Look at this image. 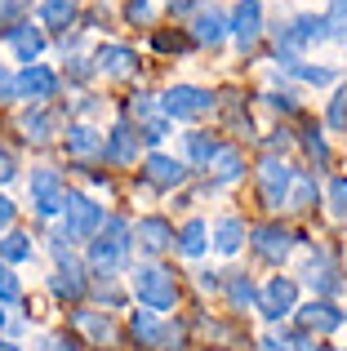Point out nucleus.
Listing matches in <instances>:
<instances>
[{
	"instance_id": "3",
	"label": "nucleus",
	"mask_w": 347,
	"mask_h": 351,
	"mask_svg": "<svg viewBox=\"0 0 347 351\" xmlns=\"http://www.w3.org/2000/svg\"><path fill=\"white\" fill-rule=\"evenodd\" d=\"M103 223H107L103 200L80 191V187H67V200H62V214H58V232L67 236V245L71 249L89 245V240L103 232Z\"/></svg>"
},
{
	"instance_id": "53",
	"label": "nucleus",
	"mask_w": 347,
	"mask_h": 351,
	"mask_svg": "<svg viewBox=\"0 0 347 351\" xmlns=\"http://www.w3.org/2000/svg\"><path fill=\"white\" fill-rule=\"evenodd\" d=\"M0 351H27L23 343H14V338H5V334H0Z\"/></svg>"
},
{
	"instance_id": "48",
	"label": "nucleus",
	"mask_w": 347,
	"mask_h": 351,
	"mask_svg": "<svg viewBox=\"0 0 347 351\" xmlns=\"http://www.w3.org/2000/svg\"><path fill=\"white\" fill-rule=\"evenodd\" d=\"M125 18H130V23H152V0H130V5H125Z\"/></svg>"
},
{
	"instance_id": "29",
	"label": "nucleus",
	"mask_w": 347,
	"mask_h": 351,
	"mask_svg": "<svg viewBox=\"0 0 347 351\" xmlns=\"http://www.w3.org/2000/svg\"><path fill=\"white\" fill-rule=\"evenodd\" d=\"M0 263H9V267L36 263V240H32V232H23V227H9V232L0 236Z\"/></svg>"
},
{
	"instance_id": "47",
	"label": "nucleus",
	"mask_w": 347,
	"mask_h": 351,
	"mask_svg": "<svg viewBox=\"0 0 347 351\" xmlns=\"http://www.w3.org/2000/svg\"><path fill=\"white\" fill-rule=\"evenodd\" d=\"M23 14H27V0H0V27L23 23Z\"/></svg>"
},
{
	"instance_id": "46",
	"label": "nucleus",
	"mask_w": 347,
	"mask_h": 351,
	"mask_svg": "<svg viewBox=\"0 0 347 351\" xmlns=\"http://www.w3.org/2000/svg\"><path fill=\"white\" fill-rule=\"evenodd\" d=\"M9 103H18V71L0 67V107H9Z\"/></svg>"
},
{
	"instance_id": "2",
	"label": "nucleus",
	"mask_w": 347,
	"mask_h": 351,
	"mask_svg": "<svg viewBox=\"0 0 347 351\" xmlns=\"http://www.w3.org/2000/svg\"><path fill=\"white\" fill-rule=\"evenodd\" d=\"M130 298L139 307L156 311V316H169L182 298V285H178V271L165 263H147L143 258L139 267H130Z\"/></svg>"
},
{
	"instance_id": "40",
	"label": "nucleus",
	"mask_w": 347,
	"mask_h": 351,
	"mask_svg": "<svg viewBox=\"0 0 347 351\" xmlns=\"http://www.w3.org/2000/svg\"><path fill=\"white\" fill-rule=\"evenodd\" d=\"M0 302H5V307H18V302H23V280L14 276L9 263H0Z\"/></svg>"
},
{
	"instance_id": "28",
	"label": "nucleus",
	"mask_w": 347,
	"mask_h": 351,
	"mask_svg": "<svg viewBox=\"0 0 347 351\" xmlns=\"http://www.w3.org/2000/svg\"><path fill=\"white\" fill-rule=\"evenodd\" d=\"M160 325H165V316L139 307V311H130V320H125V338H130L134 347H143V351H156L160 347Z\"/></svg>"
},
{
	"instance_id": "24",
	"label": "nucleus",
	"mask_w": 347,
	"mask_h": 351,
	"mask_svg": "<svg viewBox=\"0 0 347 351\" xmlns=\"http://www.w3.org/2000/svg\"><path fill=\"white\" fill-rule=\"evenodd\" d=\"M5 45L14 49V58L27 67V62H36L45 53V32H40V27H32V18H23V23L5 27Z\"/></svg>"
},
{
	"instance_id": "11",
	"label": "nucleus",
	"mask_w": 347,
	"mask_h": 351,
	"mask_svg": "<svg viewBox=\"0 0 347 351\" xmlns=\"http://www.w3.org/2000/svg\"><path fill=\"white\" fill-rule=\"evenodd\" d=\"M139 178H143V187H147V191H178V187H187L191 169H187V160H182V156L147 152V156H143Z\"/></svg>"
},
{
	"instance_id": "43",
	"label": "nucleus",
	"mask_w": 347,
	"mask_h": 351,
	"mask_svg": "<svg viewBox=\"0 0 347 351\" xmlns=\"http://www.w3.org/2000/svg\"><path fill=\"white\" fill-rule=\"evenodd\" d=\"M276 338H280V343H285L289 351H316V338L307 334V329H285V325H280V329H276Z\"/></svg>"
},
{
	"instance_id": "51",
	"label": "nucleus",
	"mask_w": 347,
	"mask_h": 351,
	"mask_svg": "<svg viewBox=\"0 0 347 351\" xmlns=\"http://www.w3.org/2000/svg\"><path fill=\"white\" fill-rule=\"evenodd\" d=\"M169 14L187 18V14H196V5H191V0H169Z\"/></svg>"
},
{
	"instance_id": "4",
	"label": "nucleus",
	"mask_w": 347,
	"mask_h": 351,
	"mask_svg": "<svg viewBox=\"0 0 347 351\" xmlns=\"http://www.w3.org/2000/svg\"><path fill=\"white\" fill-rule=\"evenodd\" d=\"M27 200H32V214L40 223H58L62 200H67V173L53 165H36L27 173Z\"/></svg>"
},
{
	"instance_id": "56",
	"label": "nucleus",
	"mask_w": 347,
	"mask_h": 351,
	"mask_svg": "<svg viewBox=\"0 0 347 351\" xmlns=\"http://www.w3.org/2000/svg\"><path fill=\"white\" fill-rule=\"evenodd\" d=\"M205 351H236V347H205Z\"/></svg>"
},
{
	"instance_id": "19",
	"label": "nucleus",
	"mask_w": 347,
	"mask_h": 351,
	"mask_svg": "<svg viewBox=\"0 0 347 351\" xmlns=\"http://www.w3.org/2000/svg\"><path fill=\"white\" fill-rule=\"evenodd\" d=\"M62 147L76 165H89V160H103V129H94L89 120H67L62 129Z\"/></svg>"
},
{
	"instance_id": "13",
	"label": "nucleus",
	"mask_w": 347,
	"mask_h": 351,
	"mask_svg": "<svg viewBox=\"0 0 347 351\" xmlns=\"http://www.w3.org/2000/svg\"><path fill=\"white\" fill-rule=\"evenodd\" d=\"M58 85H62V76L53 67H45V62H27V67L18 71V103L49 107L53 98H58Z\"/></svg>"
},
{
	"instance_id": "34",
	"label": "nucleus",
	"mask_w": 347,
	"mask_h": 351,
	"mask_svg": "<svg viewBox=\"0 0 347 351\" xmlns=\"http://www.w3.org/2000/svg\"><path fill=\"white\" fill-rule=\"evenodd\" d=\"M76 23V0H45L40 5V27H71Z\"/></svg>"
},
{
	"instance_id": "8",
	"label": "nucleus",
	"mask_w": 347,
	"mask_h": 351,
	"mask_svg": "<svg viewBox=\"0 0 347 351\" xmlns=\"http://www.w3.org/2000/svg\"><path fill=\"white\" fill-rule=\"evenodd\" d=\"M89 285H94V276H89L85 258L71 249V254L53 258V271H49V280H45V289H49L58 302H71V307H76V302H85Z\"/></svg>"
},
{
	"instance_id": "33",
	"label": "nucleus",
	"mask_w": 347,
	"mask_h": 351,
	"mask_svg": "<svg viewBox=\"0 0 347 351\" xmlns=\"http://www.w3.org/2000/svg\"><path fill=\"white\" fill-rule=\"evenodd\" d=\"M89 293H94V298L103 302L107 311H121V307H125V298H130V293H125L121 285H116V276H94V285H89Z\"/></svg>"
},
{
	"instance_id": "31",
	"label": "nucleus",
	"mask_w": 347,
	"mask_h": 351,
	"mask_svg": "<svg viewBox=\"0 0 347 351\" xmlns=\"http://www.w3.org/2000/svg\"><path fill=\"white\" fill-rule=\"evenodd\" d=\"M316 173L312 169H298V178H294V187H289V200H285V209L289 214H307V209L316 205Z\"/></svg>"
},
{
	"instance_id": "35",
	"label": "nucleus",
	"mask_w": 347,
	"mask_h": 351,
	"mask_svg": "<svg viewBox=\"0 0 347 351\" xmlns=\"http://www.w3.org/2000/svg\"><path fill=\"white\" fill-rule=\"evenodd\" d=\"M32 351H85V343L71 329H49V334H40L32 343Z\"/></svg>"
},
{
	"instance_id": "16",
	"label": "nucleus",
	"mask_w": 347,
	"mask_h": 351,
	"mask_svg": "<svg viewBox=\"0 0 347 351\" xmlns=\"http://www.w3.org/2000/svg\"><path fill=\"white\" fill-rule=\"evenodd\" d=\"M298 329H307L312 338H330V334H339V329L347 325V311L339 307V302H330V298H312V302H298Z\"/></svg>"
},
{
	"instance_id": "15",
	"label": "nucleus",
	"mask_w": 347,
	"mask_h": 351,
	"mask_svg": "<svg viewBox=\"0 0 347 351\" xmlns=\"http://www.w3.org/2000/svg\"><path fill=\"white\" fill-rule=\"evenodd\" d=\"M139 152H143V138L130 120H116L103 134V160L112 165V169H134V165H139Z\"/></svg>"
},
{
	"instance_id": "38",
	"label": "nucleus",
	"mask_w": 347,
	"mask_h": 351,
	"mask_svg": "<svg viewBox=\"0 0 347 351\" xmlns=\"http://www.w3.org/2000/svg\"><path fill=\"white\" fill-rule=\"evenodd\" d=\"M325 205H330V214L347 223V173H334L330 182H325Z\"/></svg>"
},
{
	"instance_id": "5",
	"label": "nucleus",
	"mask_w": 347,
	"mask_h": 351,
	"mask_svg": "<svg viewBox=\"0 0 347 351\" xmlns=\"http://www.w3.org/2000/svg\"><path fill=\"white\" fill-rule=\"evenodd\" d=\"M298 285L312 289V298H339L343 293V267L334 263V249L330 245H312L303 258V271H298Z\"/></svg>"
},
{
	"instance_id": "23",
	"label": "nucleus",
	"mask_w": 347,
	"mask_h": 351,
	"mask_svg": "<svg viewBox=\"0 0 347 351\" xmlns=\"http://www.w3.org/2000/svg\"><path fill=\"white\" fill-rule=\"evenodd\" d=\"M187 36H191V45H200V49H218V45L227 40V14L223 9H214V5H200L196 14H191V23H187Z\"/></svg>"
},
{
	"instance_id": "49",
	"label": "nucleus",
	"mask_w": 347,
	"mask_h": 351,
	"mask_svg": "<svg viewBox=\"0 0 347 351\" xmlns=\"http://www.w3.org/2000/svg\"><path fill=\"white\" fill-rule=\"evenodd\" d=\"M14 178H18V160H14V152L0 143V182H14Z\"/></svg>"
},
{
	"instance_id": "50",
	"label": "nucleus",
	"mask_w": 347,
	"mask_h": 351,
	"mask_svg": "<svg viewBox=\"0 0 347 351\" xmlns=\"http://www.w3.org/2000/svg\"><path fill=\"white\" fill-rule=\"evenodd\" d=\"M14 218H18V205L5 196V191H0V236H5L9 227H14Z\"/></svg>"
},
{
	"instance_id": "39",
	"label": "nucleus",
	"mask_w": 347,
	"mask_h": 351,
	"mask_svg": "<svg viewBox=\"0 0 347 351\" xmlns=\"http://www.w3.org/2000/svg\"><path fill=\"white\" fill-rule=\"evenodd\" d=\"M263 103H267L276 116H298V112H303V103H298L294 89H267V94H263Z\"/></svg>"
},
{
	"instance_id": "37",
	"label": "nucleus",
	"mask_w": 347,
	"mask_h": 351,
	"mask_svg": "<svg viewBox=\"0 0 347 351\" xmlns=\"http://www.w3.org/2000/svg\"><path fill=\"white\" fill-rule=\"evenodd\" d=\"M325 129H334V134H347V80H339V89H334L330 107H325Z\"/></svg>"
},
{
	"instance_id": "7",
	"label": "nucleus",
	"mask_w": 347,
	"mask_h": 351,
	"mask_svg": "<svg viewBox=\"0 0 347 351\" xmlns=\"http://www.w3.org/2000/svg\"><path fill=\"white\" fill-rule=\"evenodd\" d=\"M67 325H71V334H76L85 347H98V351H103V347H121V338H125V329L116 325L112 311L85 307V302H76V307H71Z\"/></svg>"
},
{
	"instance_id": "27",
	"label": "nucleus",
	"mask_w": 347,
	"mask_h": 351,
	"mask_svg": "<svg viewBox=\"0 0 347 351\" xmlns=\"http://www.w3.org/2000/svg\"><path fill=\"white\" fill-rule=\"evenodd\" d=\"M218 152H223V143H218L214 134H205V129H187L182 134V160H187V169H209V165L218 160Z\"/></svg>"
},
{
	"instance_id": "44",
	"label": "nucleus",
	"mask_w": 347,
	"mask_h": 351,
	"mask_svg": "<svg viewBox=\"0 0 347 351\" xmlns=\"http://www.w3.org/2000/svg\"><path fill=\"white\" fill-rule=\"evenodd\" d=\"M196 289L200 293H223V271H218V267H196Z\"/></svg>"
},
{
	"instance_id": "30",
	"label": "nucleus",
	"mask_w": 347,
	"mask_h": 351,
	"mask_svg": "<svg viewBox=\"0 0 347 351\" xmlns=\"http://www.w3.org/2000/svg\"><path fill=\"white\" fill-rule=\"evenodd\" d=\"M280 76H294V80H303V85H339V71L334 67H321V62H307V58H289V62H280Z\"/></svg>"
},
{
	"instance_id": "55",
	"label": "nucleus",
	"mask_w": 347,
	"mask_h": 351,
	"mask_svg": "<svg viewBox=\"0 0 347 351\" xmlns=\"http://www.w3.org/2000/svg\"><path fill=\"white\" fill-rule=\"evenodd\" d=\"M316 351H347V347H334V343H316Z\"/></svg>"
},
{
	"instance_id": "12",
	"label": "nucleus",
	"mask_w": 347,
	"mask_h": 351,
	"mask_svg": "<svg viewBox=\"0 0 347 351\" xmlns=\"http://www.w3.org/2000/svg\"><path fill=\"white\" fill-rule=\"evenodd\" d=\"M250 249H254V258H259V263L280 267V263H289V258H294L298 236L289 232V227H280V223H263V227H250Z\"/></svg>"
},
{
	"instance_id": "1",
	"label": "nucleus",
	"mask_w": 347,
	"mask_h": 351,
	"mask_svg": "<svg viewBox=\"0 0 347 351\" xmlns=\"http://www.w3.org/2000/svg\"><path fill=\"white\" fill-rule=\"evenodd\" d=\"M134 258V223L125 214H107L103 232L85 245V267L89 276H121Z\"/></svg>"
},
{
	"instance_id": "42",
	"label": "nucleus",
	"mask_w": 347,
	"mask_h": 351,
	"mask_svg": "<svg viewBox=\"0 0 347 351\" xmlns=\"http://www.w3.org/2000/svg\"><path fill=\"white\" fill-rule=\"evenodd\" d=\"M325 23H330V40H347V0H330Z\"/></svg>"
},
{
	"instance_id": "21",
	"label": "nucleus",
	"mask_w": 347,
	"mask_h": 351,
	"mask_svg": "<svg viewBox=\"0 0 347 351\" xmlns=\"http://www.w3.org/2000/svg\"><path fill=\"white\" fill-rule=\"evenodd\" d=\"M94 67H98V76L130 80V76H139V49L107 40V45H98V49H94Z\"/></svg>"
},
{
	"instance_id": "41",
	"label": "nucleus",
	"mask_w": 347,
	"mask_h": 351,
	"mask_svg": "<svg viewBox=\"0 0 347 351\" xmlns=\"http://www.w3.org/2000/svg\"><path fill=\"white\" fill-rule=\"evenodd\" d=\"M294 147H298V134L289 125H276L267 134V156H285V152H294Z\"/></svg>"
},
{
	"instance_id": "26",
	"label": "nucleus",
	"mask_w": 347,
	"mask_h": 351,
	"mask_svg": "<svg viewBox=\"0 0 347 351\" xmlns=\"http://www.w3.org/2000/svg\"><path fill=\"white\" fill-rule=\"evenodd\" d=\"M223 298L236 316H245V311L259 307V280L250 271H223Z\"/></svg>"
},
{
	"instance_id": "36",
	"label": "nucleus",
	"mask_w": 347,
	"mask_h": 351,
	"mask_svg": "<svg viewBox=\"0 0 347 351\" xmlns=\"http://www.w3.org/2000/svg\"><path fill=\"white\" fill-rule=\"evenodd\" d=\"M187 338H191V320H165L156 351H187Z\"/></svg>"
},
{
	"instance_id": "45",
	"label": "nucleus",
	"mask_w": 347,
	"mask_h": 351,
	"mask_svg": "<svg viewBox=\"0 0 347 351\" xmlns=\"http://www.w3.org/2000/svg\"><path fill=\"white\" fill-rule=\"evenodd\" d=\"M98 76V67H94V58H67V80H76V85H85V80H94Z\"/></svg>"
},
{
	"instance_id": "6",
	"label": "nucleus",
	"mask_w": 347,
	"mask_h": 351,
	"mask_svg": "<svg viewBox=\"0 0 347 351\" xmlns=\"http://www.w3.org/2000/svg\"><path fill=\"white\" fill-rule=\"evenodd\" d=\"M294 178H298V169L285 160V156H263V160H259V169H254L259 205H263V209H272V214H276V209H285Z\"/></svg>"
},
{
	"instance_id": "54",
	"label": "nucleus",
	"mask_w": 347,
	"mask_h": 351,
	"mask_svg": "<svg viewBox=\"0 0 347 351\" xmlns=\"http://www.w3.org/2000/svg\"><path fill=\"white\" fill-rule=\"evenodd\" d=\"M5 325H9V307L0 302V334H5Z\"/></svg>"
},
{
	"instance_id": "18",
	"label": "nucleus",
	"mask_w": 347,
	"mask_h": 351,
	"mask_svg": "<svg viewBox=\"0 0 347 351\" xmlns=\"http://www.w3.org/2000/svg\"><path fill=\"white\" fill-rule=\"evenodd\" d=\"M241 178H245V152H241V147H227V143H223L218 160L205 169V182H200V196H214V191H223V187H236Z\"/></svg>"
},
{
	"instance_id": "9",
	"label": "nucleus",
	"mask_w": 347,
	"mask_h": 351,
	"mask_svg": "<svg viewBox=\"0 0 347 351\" xmlns=\"http://www.w3.org/2000/svg\"><path fill=\"white\" fill-rule=\"evenodd\" d=\"M298 289H303L298 276H272L267 285H259V307H254V311H259L267 325L280 329L298 311Z\"/></svg>"
},
{
	"instance_id": "32",
	"label": "nucleus",
	"mask_w": 347,
	"mask_h": 351,
	"mask_svg": "<svg viewBox=\"0 0 347 351\" xmlns=\"http://www.w3.org/2000/svg\"><path fill=\"white\" fill-rule=\"evenodd\" d=\"M298 147H303V152H307V160L316 165V173H321V169H330V160H334V156H330V143H325V134H321L316 125H307L303 134H298Z\"/></svg>"
},
{
	"instance_id": "20",
	"label": "nucleus",
	"mask_w": 347,
	"mask_h": 351,
	"mask_svg": "<svg viewBox=\"0 0 347 351\" xmlns=\"http://www.w3.org/2000/svg\"><path fill=\"white\" fill-rule=\"evenodd\" d=\"M245 245H250V223H245L241 214L214 218V227H209V249H214L218 258H236Z\"/></svg>"
},
{
	"instance_id": "22",
	"label": "nucleus",
	"mask_w": 347,
	"mask_h": 351,
	"mask_svg": "<svg viewBox=\"0 0 347 351\" xmlns=\"http://www.w3.org/2000/svg\"><path fill=\"white\" fill-rule=\"evenodd\" d=\"M18 129H23V138L32 147H49L53 138L62 134V116L53 112V107H27V112L18 116Z\"/></svg>"
},
{
	"instance_id": "17",
	"label": "nucleus",
	"mask_w": 347,
	"mask_h": 351,
	"mask_svg": "<svg viewBox=\"0 0 347 351\" xmlns=\"http://www.w3.org/2000/svg\"><path fill=\"white\" fill-rule=\"evenodd\" d=\"M227 36L241 53H250L263 36V0H236V9L227 14Z\"/></svg>"
},
{
	"instance_id": "52",
	"label": "nucleus",
	"mask_w": 347,
	"mask_h": 351,
	"mask_svg": "<svg viewBox=\"0 0 347 351\" xmlns=\"http://www.w3.org/2000/svg\"><path fill=\"white\" fill-rule=\"evenodd\" d=\"M259 351H289L285 343H280L276 334H267V338H259Z\"/></svg>"
},
{
	"instance_id": "10",
	"label": "nucleus",
	"mask_w": 347,
	"mask_h": 351,
	"mask_svg": "<svg viewBox=\"0 0 347 351\" xmlns=\"http://www.w3.org/2000/svg\"><path fill=\"white\" fill-rule=\"evenodd\" d=\"M218 107V94H209L205 85H187V80H182V85H169L165 94H160V112H165L169 120H205L209 112H214Z\"/></svg>"
},
{
	"instance_id": "14",
	"label": "nucleus",
	"mask_w": 347,
	"mask_h": 351,
	"mask_svg": "<svg viewBox=\"0 0 347 351\" xmlns=\"http://www.w3.org/2000/svg\"><path fill=\"white\" fill-rule=\"evenodd\" d=\"M134 249H139L147 263H160V254L174 249V223L165 214H143L134 218Z\"/></svg>"
},
{
	"instance_id": "25",
	"label": "nucleus",
	"mask_w": 347,
	"mask_h": 351,
	"mask_svg": "<svg viewBox=\"0 0 347 351\" xmlns=\"http://www.w3.org/2000/svg\"><path fill=\"white\" fill-rule=\"evenodd\" d=\"M174 254L187 258V263H200L209 254V223L205 218H187L182 227H174Z\"/></svg>"
}]
</instances>
